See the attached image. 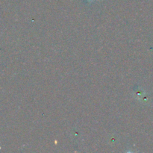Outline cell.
Masks as SVG:
<instances>
[]
</instances>
